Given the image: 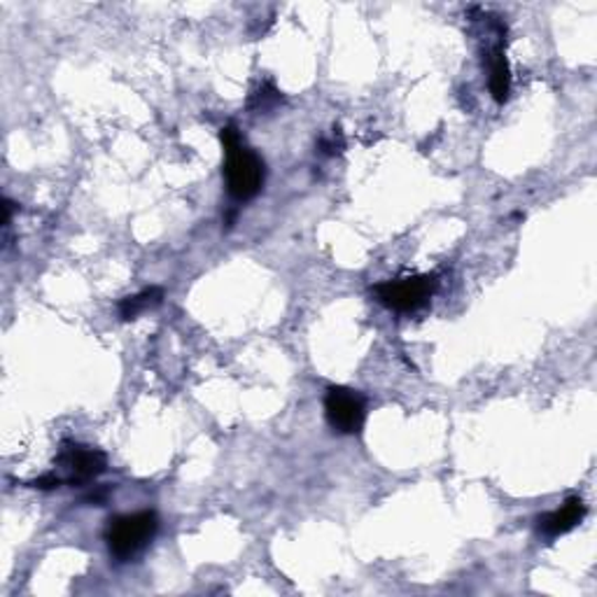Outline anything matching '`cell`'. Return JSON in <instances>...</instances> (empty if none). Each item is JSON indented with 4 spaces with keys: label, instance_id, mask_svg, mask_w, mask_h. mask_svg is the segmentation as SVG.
Masks as SVG:
<instances>
[{
    "label": "cell",
    "instance_id": "obj_4",
    "mask_svg": "<svg viewBox=\"0 0 597 597\" xmlns=\"http://www.w3.org/2000/svg\"><path fill=\"white\" fill-rule=\"evenodd\" d=\"M325 415L338 434H357L367 421V402L350 388L332 386L325 394Z\"/></svg>",
    "mask_w": 597,
    "mask_h": 597
},
{
    "label": "cell",
    "instance_id": "obj_6",
    "mask_svg": "<svg viewBox=\"0 0 597 597\" xmlns=\"http://www.w3.org/2000/svg\"><path fill=\"white\" fill-rule=\"evenodd\" d=\"M586 519V504L579 497H569V500L540 519V532L544 536H561L567 534L569 530H574L576 525H582V521Z\"/></svg>",
    "mask_w": 597,
    "mask_h": 597
},
{
    "label": "cell",
    "instance_id": "obj_1",
    "mask_svg": "<svg viewBox=\"0 0 597 597\" xmlns=\"http://www.w3.org/2000/svg\"><path fill=\"white\" fill-rule=\"evenodd\" d=\"M159 530V515L154 511L122 513L108 521L106 542L112 558L119 563H129L135 555H141L154 540Z\"/></svg>",
    "mask_w": 597,
    "mask_h": 597
},
{
    "label": "cell",
    "instance_id": "obj_8",
    "mask_svg": "<svg viewBox=\"0 0 597 597\" xmlns=\"http://www.w3.org/2000/svg\"><path fill=\"white\" fill-rule=\"evenodd\" d=\"M162 298H164L162 287H148L141 294L127 296L124 302L119 304V317H122V321H135V317L141 313H145L148 308L162 304Z\"/></svg>",
    "mask_w": 597,
    "mask_h": 597
},
{
    "label": "cell",
    "instance_id": "obj_2",
    "mask_svg": "<svg viewBox=\"0 0 597 597\" xmlns=\"http://www.w3.org/2000/svg\"><path fill=\"white\" fill-rule=\"evenodd\" d=\"M227 162H225V181L229 196L236 202H250L264 187V162L254 150L246 148V143H238L227 148Z\"/></svg>",
    "mask_w": 597,
    "mask_h": 597
},
{
    "label": "cell",
    "instance_id": "obj_7",
    "mask_svg": "<svg viewBox=\"0 0 597 597\" xmlns=\"http://www.w3.org/2000/svg\"><path fill=\"white\" fill-rule=\"evenodd\" d=\"M488 70H490V94L497 104H504L511 91V73H509L504 52L500 47L490 52Z\"/></svg>",
    "mask_w": 597,
    "mask_h": 597
},
{
    "label": "cell",
    "instance_id": "obj_3",
    "mask_svg": "<svg viewBox=\"0 0 597 597\" xmlns=\"http://www.w3.org/2000/svg\"><path fill=\"white\" fill-rule=\"evenodd\" d=\"M436 290V275L397 278L373 287L378 302L394 313H413L423 308Z\"/></svg>",
    "mask_w": 597,
    "mask_h": 597
},
{
    "label": "cell",
    "instance_id": "obj_5",
    "mask_svg": "<svg viewBox=\"0 0 597 597\" xmlns=\"http://www.w3.org/2000/svg\"><path fill=\"white\" fill-rule=\"evenodd\" d=\"M56 463L68 469L70 486H85L108 469L106 453L83 444H64Z\"/></svg>",
    "mask_w": 597,
    "mask_h": 597
},
{
    "label": "cell",
    "instance_id": "obj_9",
    "mask_svg": "<svg viewBox=\"0 0 597 597\" xmlns=\"http://www.w3.org/2000/svg\"><path fill=\"white\" fill-rule=\"evenodd\" d=\"M58 484H62V479H58V476L47 474V476H40V479L33 481L31 486L40 488V490H54V488H58Z\"/></svg>",
    "mask_w": 597,
    "mask_h": 597
}]
</instances>
